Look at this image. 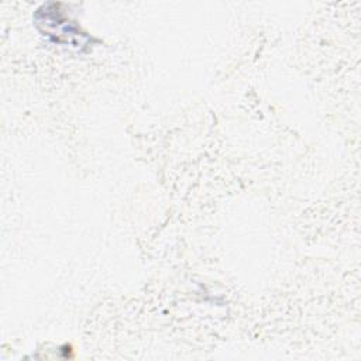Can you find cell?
I'll use <instances>...</instances> for the list:
<instances>
[{"mask_svg":"<svg viewBox=\"0 0 361 361\" xmlns=\"http://www.w3.org/2000/svg\"><path fill=\"white\" fill-rule=\"evenodd\" d=\"M61 3H47L42 4L34 13V23L37 28L49 38L51 41L61 44L63 47H71L78 51H83L89 47L92 38L80 31L75 21L66 18L61 10Z\"/></svg>","mask_w":361,"mask_h":361,"instance_id":"1","label":"cell"}]
</instances>
